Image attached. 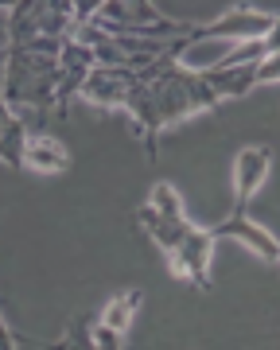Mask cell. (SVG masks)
I'll list each match as a JSON object with an SVG mask.
<instances>
[{
    "label": "cell",
    "instance_id": "10",
    "mask_svg": "<svg viewBox=\"0 0 280 350\" xmlns=\"http://www.w3.org/2000/svg\"><path fill=\"white\" fill-rule=\"evenodd\" d=\"M137 222H140V230H144V234H148V238L167 253V257L191 238V230H195V222L187 218V211L164 214V211H156V206H148V202L137 211Z\"/></svg>",
    "mask_w": 280,
    "mask_h": 350
},
{
    "label": "cell",
    "instance_id": "4",
    "mask_svg": "<svg viewBox=\"0 0 280 350\" xmlns=\"http://www.w3.org/2000/svg\"><path fill=\"white\" fill-rule=\"evenodd\" d=\"M74 0H20L8 8V43L66 39L74 31Z\"/></svg>",
    "mask_w": 280,
    "mask_h": 350
},
{
    "label": "cell",
    "instance_id": "11",
    "mask_svg": "<svg viewBox=\"0 0 280 350\" xmlns=\"http://www.w3.org/2000/svg\"><path fill=\"white\" fill-rule=\"evenodd\" d=\"M210 234H214V241L218 238H238V241H245L253 253H261L265 261H280V241L268 234L265 226H257L253 218H249V214H242V211H234L226 222L210 226Z\"/></svg>",
    "mask_w": 280,
    "mask_h": 350
},
{
    "label": "cell",
    "instance_id": "7",
    "mask_svg": "<svg viewBox=\"0 0 280 350\" xmlns=\"http://www.w3.org/2000/svg\"><path fill=\"white\" fill-rule=\"evenodd\" d=\"M210 253H214V234H210V226H206V230L195 226L191 238L167 257V265H171V273L183 276L191 288L210 292Z\"/></svg>",
    "mask_w": 280,
    "mask_h": 350
},
{
    "label": "cell",
    "instance_id": "16",
    "mask_svg": "<svg viewBox=\"0 0 280 350\" xmlns=\"http://www.w3.org/2000/svg\"><path fill=\"white\" fill-rule=\"evenodd\" d=\"M47 350H98V342H94V327H89L86 315H74L70 323H66V335L59 338V342H51Z\"/></svg>",
    "mask_w": 280,
    "mask_h": 350
},
{
    "label": "cell",
    "instance_id": "18",
    "mask_svg": "<svg viewBox=\"0 0 280 350\" xmlns=\"http://www.w3.org/2000/svg\"><path fill=\"white\" fill-rule=\"evenodd\" d=\"M94 342H98V350H121V335L105 331V327H94Z\"/></svg>",
    "mask_w": 280,
    "mask_h": 350
},
{
    "label": "cell",
    "instance_id": "15",
    "mask_svg": "<svg viewBox=\"0 0 280 350\" xmlns=\"http://www.w3.org/2000/svg\"><path fill=\"white\" fill-rule=\"evenodd\" d=\"M140 304H144L140 288H128V292L113 296V300L105 304L102 323H98V327H105V331H113V335L125 338V335H128V327H132V319H137V312H140Z\"/></svg>",
    "mask_w": 280,
    "mask_h": 350
},
{
    "label": "cell",
    "instance_id": "5",
    "mask_svg": "<svg viewBox=\"0 0 280 350\" xmlns=\"http://www.w3.org/2000/svg\"><path fill=\"white\" fill-rule=\"evenodd\" d=\"M272 16H261V12H253V8H245V0L242 4H234V8H226L222 16H214L210 24H195L191 27V43L195 39H238V43H261V39L272 31Z\"/></svg>",
    "mask_w": 280,
    "mask_h": 350
},
{
    "label": "cell",
    "instance_id": "1",
    "mask_svg": "<svg viewBox=\"0 0 280 350\" xmlns=\"http://www.w3.org/2000/svg\"><path fill=\"white\" fill-rule=\"evenodd\" d=\"M187 47H191V39L183 36L156 63L137 70V86H132V94L125 101V113L137 121V137L144 140V152H148L152 163L160 156V133L167 125H179V121H187L195 113H210L222 105L210 94V86L203 82L199 70L179 66V55Z\"/></svg>",
    "mask_w": 280,
    "mask_h": 350
},
{
    "label": "cell",
    "instance_id": "12",
    "mask_svg": "<svg viewBox=\"0 0 280 350\" xmlns=\"http://www.w3.org/2000/svg\"><path fill=\"white\" fill-rule=\"evenodd\" d=\"M257 63L261 59H253V63H229V66L214 63L206 70H199V75H203V82L210 86V94L218 101H229V98H245L257 86Z\"/></svg>",
    "mask_w": 280,
    "mask_h": 350
},
{
    "label": "cell",
    "instance_id": "2",
    "mask_svg": "<svg viewBox=\"0 0 280 350\" xmlns=\"http://www.w3.org/2000/svg\"><path fill=\"white\" fill-rule=\"evenodd\" d=\"M59 47L63 39L39 43H8L4 59V105L16 117H47L59 90Z\"/></svg>",
    "mask_w": 280,
    "mask_h": 350
},
{
    "label": "cell",
    "instance_id": "6",
    "mask_svg": "<svg viewBox=\"0 0 280 350\" xmlns=\"http://www.w3.org/2000/svg\"><path fill=\"white\" fill-rule=\"evenodd\" d=\"M94 66H98L94 47H86V43H78V39L66 36L63 47H59V90H55V113L59 117L70 113V101L82 94V86L94 75Z\"/></svg>",
    "mask_w": 280,
    "mask_h": 350
},
{
    "label": "cell",
    "instance_id": "14",
    "mask_svg": "<svg viewBox=\"0 0 280 350\" xmlns=\"http://www.w3.org/2000/svg\"><path fill=\"white\" fill-rule=\"evenodd\" d=\"M27 137H31V129L24 125V117H16L4 105V98H0V160L8 163V167H24Z\"/></svg>",
    "mask_w": 280,
    "mask_h": 350
},
{
    "label": "cell",
    "instance_id": "13",
    "mask_svg": "<svg viewBox=\"0 0 280 350\" xmlns=\"http://www.w3.org/2000/svg\"><path fill=\"white\" fill-rule=\"evenodd\" d=\"M24 167H31L39 175H59L70 167V152L63 148V140L47 137V133H31L24 148Z\"/></svg>",
    "mask_w": 280,
    "mask_h": 350
},
{
    "label": "cell",
    "instance_id": "17",
    "mask_svg": "<svg viewBox=\"0 0 280 350\" xmlns=\"http://www.w3.org/2000/svg\"><path fill=\"white\" fill-rule=\"evenodd\" d=\"M272 82H280V51L257 63V86H272Z\"/></svg>",
    "mask_w": 280,
    "mask_h": 350
},
{
    "label": "cell",
    "instance_id": "3",
    "mask_svg": "<svg viewBox=\"0 0 280 350\" xmlns=\"http://www.w3.org/2000/svg\"><path fill=\"white\" fill-rule=\"evenodd\" d=\"M89 24L109 31V36H128V39H171V36L183 39L191 36L195 27L164 16L152 0H102Z\"/></svg>",
    "mask_w": 280,
    "mask_h": 350
},
{
    "label": "cell",
    "instance_id": "19",
    "mask_svg": "<svg viewBox=\"0 0 280 350\" xmlns=\"http://www.w3.org/2000/svg\"><path fill=\"white\" fill-rule=\"evenodd\" d=\"M0 350H16V338H12V331L4 327V319H0Z\"/></svg>",
    "mask_w": 280,
    "mask_h": 350
},
{
    "label": "cell",
    "instance_id": "20",
    "mask_svg": "<svg viewBox=\"0 0 280 350\" xmlns=\"http://www.w3.org/2000/svg\"><path fill=\"white\" fill-rule=\"evenodd\" d=\"M4 59H8V47H0V66H4Z\"/></svg>",
    "mask_w": 280,
    "mask_h": 350
},
{
    "label": "cell",
    "instance_id": "9",
    "mask_svg": "<svg viewBox=\"0 0 280 350\" xmlns=\"http://www.w3.org/2000/svg\"><path fill=\"white\" fill-rule=\"evenodd\" d=\"M137 86V70H125V66H94L89 82L82 86V98L98 109H125L128 94Z\"/></svg>",
    "mask_w": 280,
    "mask_h": 350
},
{
    "label": "cell",
    "instance_id": "8",
    "mask_svg": "<svg viewBox=\"0 0 280 350\" xmlns=\"http://www.w3.org/2000/svg\"><path fill=\"white\" fill-rule=\"evenodd\" d=\"M268 167H272V148L268 144H249L234 156V211L249 214V202L268 179Z\"/></svg>",
    "mask_w": 280,
    "mask_h": 350
}]
</instances>
